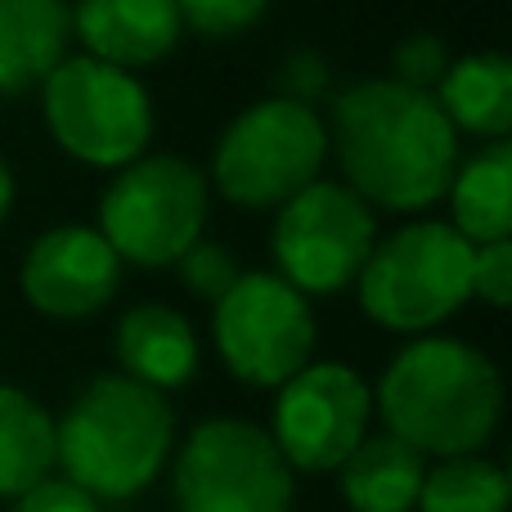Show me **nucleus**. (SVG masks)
<instances>
[{"mask_svg":"<svg viewBox=\"0 0 512 512\" xmlns=\"http://www.w3.org/2000/svg\"><path fill=\"white\" fill-rule=\"evenodd\" d=\"M328 144L346 171V189L387 212L432 207L459 171V131L436 95L391 77L355 81L333 99Z\"/></svg>","mask_w":512,"mask_h":512,"instance_id":"nucleus-1","label":"nucleus"},{"mask_svg":"<svg viewBox=\"0 0 512 512\" xmlns=\"http://www.w3.org/2000/svg\"><path fill=\"white\" fill-rule=\"evenodd\" d=\"M387 436L436 459L477 454L504 418V378L495 360L459 337H418L378 382Z\"/></svg>","mask_w":512,"mask_h":512,"instance_id":"nucleus-2","label":"nucleus"},{"mask_svg":"<svg viewBox=\"0 0 512 512\" xmlns=\"http://www.w3.org/2000/svg\"><path fill=\"white\" fill-rule=\"evenodd\" d=\"M176 445L167 396L122 373L95 378L54 423V463L90 499H135L158 481Z\"/></svg>","mask_w":512,"mask_h":512,"instance_id":"nucleus-3","label":"nucleus"},{"mask_svg":"<svg viewBox=\"0 0 512 512\" xmlns=\"http://www.w3.org/2000/svg\"><path fill=\"white\" fill-rule=\"evenodd\" d=\"M472 243L445 221H414L373 243L355 292L373 324L427 333L472 297Z\"/></svg>","mask_w":512,"mask_h":512,"instance_id":"nucleus-4","label":"nucleus"},{"mask_svg":"<svg viewBox=\"0 0 512 512\" xmlns=\"http://www.w3.org/2000/svg\"><path fill=\"white\" fill-rule=\"evenodd\" d=\"M328 158V122L288 95L256 99L221 131L212 153V180L234 207H283L315 185Z\"/></svg>","mask_w":512,"mask_h":512,"instance_id":"nucleus-5","label":"nucleus"},{"mask_svg":"<svg viewBox=\"0 0 512 512\" xmlns=\"http://www.w3.org/2000/svg\"><path fill=\"white\" fill-rule=\"evenodd\" d=\"M212 189L194 162L176 153L135 158L99 198V234L117 261L176 265L203 239Z\"/></svg>","mask_w":512,"mask_h":512,"instance_id":"nucleus-6","label":"nucleus"},{"mask_svg":"<svg viewBox=\"0 0 512 512\" xmlns=\"http://www.w3.org/2000/svg\"><path fill=\"white\" fill-rule=\"evenodd\" d=\"M41 113L59 149L90 167L122 171L126 162L144 158L153 135L144 81L90 54H72L41 81Z\"/></svg>","mask_w":512,"mask_h":512,"instance_id":"nucleus-7","label":"nucleus"},{"mask_svg":"<svg viewBox=\"0 0 512 512\" xmlns=\"http://www.w3.org/2000/svg\"><path fill=\"white\" fill-rule=\"evenodd\" d=\"M176 512H292V468L248 418H207L171 472Z\"/></svg>","mask_w":512,"mask_h":512,"instance_id":"nucleus-8","label":"nucleus"},{"mask_svg":"<svg viewBox=\"0 0 512 512\" xmlns=\"http://www.w3.org/2000/svg\"><path fill=\"white\" fill-rule=\"evenodd\" d=\"M212 337L225 369L248 387H283L315 351V315L292 283L265 270H243L216 301Z\"/></svg>","mask_w":512,"mask_h":512,"instance_id":"nucleus-9","label":"nucleus"},{"mask_svg":"<svg viewBox=\"0 0 512 512\" xmlns=\"http://www.w3.org/2000/svg\"><path fill=\"white\" fill-rule=\"evenodd\" d=\"M274 261L279 279L306 297V292H342L360 279L378 225L355 189L337 180H315L292 194L274 216Z\"/></svg>","mask_w":512,"mask_h":512,"instance_id":"nucleus-10","label":"nucleus"},{"mask_svg":"<svg viewBox=\"0 0 512 512\" xmlns=\"http://www.w3.org/2000/svg\"><path fill=\"white\" fill-rule=\"evenodd\" d=\"M373 391L351 364H306L274 396L270 441L292 472H337L369 436Z\"/></svg>","mask_w":512,"mask_h":512,"instance_id":"nucleus-11","label":"nucleus"},{"mask_svg":"<svg viewBox=\"0 0 512 512\" xmlns=\"http://www.w3.org/2000/svg\"><path fill=\"white\" fill-rule=\"evenodd\" d=\"M23 297L50 319H86L122 288V261L90 225H59L32 239L23 256Z\"/></svg>","mask_w":512,"mask_h":512,"instance_id":"nucleus-12","label":"nucleus"},{"mask_svg":"<svg viewBox=\"0 0 512 512\" xmlns=\"http://www.w3.org/2000/svg\"><path fill=\"white\" fill-rule=\"evenodd\" d=\"M72 14V36H81L90 59L113 63L122 72L153 68L176 50L180 23L176 0H77Z\"/></svg>","mask_w":512,"mask_h":512,"instance_id":"nucleus-13","label":"nucleus"},{"mask_svg":"<svg viewBox=\"0 0 512 512\" xmlns=\"http://www.w3.org/2000/svg\"><path fill=\"white\" fill-rule=\"evenodd\" d=\"M117 360L122 378L149 391H176L198 373V333L176 306H135L117 324Z\"/></svg>","mask_w":512,"mask_h":512,"instance_id":"nucleus-14","label":"nucleus"},{"mask_svg":"<svg viewBox=\"0 0 512 512\" xmlns=\"http://www.w3.org/2000/svg\"><path fill=\"white\" fill-rule=\"evenodd\" d=\"M72 41L68 0H0V95L41 86Z\"/></svg>","mask_w":512,"mask_h":512,"instance_id":"nucleus-15","label":"nucleus"},{"mask_svg":"<svg viewBox=\"0 0 512 512\" xmlns=\"http://www.w3.org/2000/svg\"><path fill=\"white\" fill-rule=\"evenodd\" d=\"M436 104L454 131H472L486 140H508L512 126V59L504 50L463 54L436 81Z\"/></svg>","mask_w":512,"mask_h":512,"instance_id":"nucleus-16","label":"nucleus"},{"mask_svg":"<svg viewBox=\"0 0 512 512\" xmlns=\"http://www.w3.org/2000/svg\"><path fill=\"white\" fill-rule=\"evenodd\" d=\"M342 499L351 512H409L427 477V459L396 436H364L342 463Z\"/></svg>","mask_w":512,"mask_h":512,"instance_id":"nucleus-17","label":"nucleus"},{"mask_svg":"<svg viewBox=\"0 0 512 512\" xmlns=\"http://www.w3.org/2000/svg\"><path fill=\"white\" fill-rule=\"evenodd\" d=\"M450 207H454V230L481 248V243H499L512 234V149L508 140H490L468 162H459L450 180Z\"/></svg>","mask_w":512,"mask_h":512,"instance_id":"nucleus-18","label":"nucleus"},{"mask_svg":"<svg viewBox=\"0 0 512 512\" xmlns=\"http://www.w3.org/2000/svg\"><path fill=\"white\" fill-rule=\"evenodd\" d=\"M54 468V418L23 387L0 382V499L41 486Z\"/></svg>","mask_w":512,"mask_h":512,"instance_id":"nucleus-19","label":"nucleus"},{"mask_svg":"<svg viewBox=\"0 0 512 512\" xmlns=\"http://www.w3.org/2000/svg\"><path fill=\"white\" fill-rule=\"evenodd\" d=\"M512 481L499 463L481 459V454H463V459H441L427 468L423 490H418V508L423 512H508Z\"/></svg>","mask_w":512,"mask_h":512,"instance_id":"nucleus-20","label":"nucleus"},{"mask_svg":"<svg viewBox=\"0 0 512 512\" xmlns=\"http://www.w3.org/2000/svg\"><path fill=\"white\" fill-rule=\"evenodd\" d=\"M176 265H180V283H185L189 292H198V297H207L212 306L239 283V274H243L239 261H234L221 243H203V239L180 256Z\"/></svg>","mask_w":512,"mask_h":512,"instance_id":"nucleus-21","label":"nucleus"},{"mask_svg":"<svg viewBox=\"0 0 512 512\" xmlns=\"http://www.w3.org/2000/svg\"><path fill=\"white\" fill-rule=\"evenodd\" d=\"M270 9V0H176L185 27L203 36H239Z\"/></svg>","mask_w":512,"mask_h":512,"instance_id":"nucleus-22","label":"nucleus"},{"mask_svg":"<svg viewBox=\"0 0 512 512\" xmlns=\"http://www.w3.org/2000/svg\"><path fill=\"white\" fill-rule=\"evenodd\" d=\"M472 297L490 301L495 310L508 306V297H512V243L508 239L481 243L472 252Z\"/></svg>","mask_w":512,"mask_h":512,"instance_id":"nucleus-23","label":"nucleus"},{"mask_svg":"<svg viewBox=\"0 0 512 512\" xmlns=\"http://www.w3.org/2000/svg\"><path fill=\"white\" fill-rule=\"evenodd\" d=\"M445 68H450L445 45L436 41V36H414V41H405L396 50V77H391V81L414 86V90H427L432 81L445 77Z\"/></svg>","mask_w":512,"mask_h":512,"instance_id":"nucleus-24","label":"nucleus"},{"mask_svg":"<svg viewBox=\"0 0 512 512\" xmlns=\"http://www.w3.org/2000/svg\"><path fill=\"white\" fill-rule=\"evenodd\" d=\"M14 512H99V499H90L63 477H45L41 486L14 499Z\"/></svg>","mask_w":512,"mask_h":512,"instance_id":"nucleus-25","label":"nucleus"},{"mask_svg":"<svg viewBox=\"0 0 512 512\" xmlns=\"http://www.w3.org/2000/svg\"><path fill=\"white\" fill-rule=\"evenodd\" d=\"M9 207H14V171H9V162L0 158V221L9 216Z\"/></svg>","mask_w":512,"mask_h":512,"instance_id":"nucleus-26","label":"nucleus"}]
</instances>
